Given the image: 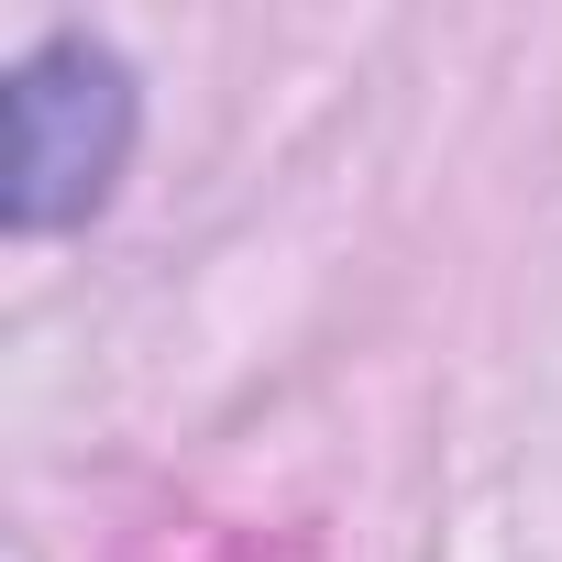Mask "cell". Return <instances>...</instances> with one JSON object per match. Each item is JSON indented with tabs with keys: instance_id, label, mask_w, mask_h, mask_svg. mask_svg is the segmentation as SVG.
Returning a JSON list of instances; mask_svg holds the SVG:
<instances>
[{
	"instance_id": "6da1fadb",
	"label": "cell",
	"mask_w": 562,
	"mask_h": 562,
	"mask_svg": "<svg viewBox=\"0 0 562 562\" xmlns=\"http://www.w3.org/2000/svg\"><path fill=\"white\" fill-rule=\"evenodd\" d=\"M133 67L100 34H45L12 67V232H78L133 155Z\"/></svg>"
}]
</instances>
